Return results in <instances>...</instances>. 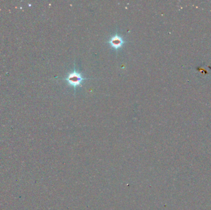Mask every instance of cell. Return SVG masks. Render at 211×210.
Masks as SVG:
<instances>
[{"label": "cell", "mask_w": 211, "mask_h": 210, "mask_svg": "<svg viewBox=\"0 0 211 210\" xmlns=\"http://www.w3.org/2000/svg\"><path fill=\"white\" fill-rule=\"evenodd\" d=\"M87 79H89V78L83 77L81 73L76 70V65H74L73 71L69 73L64 78V80L67 81L68 84L73 88L75 93L76 92V88L78 86H82V82L85 80H87Z\"/></svg>", "instance_id": "obj_1"}, {"label": "cell", "mask_w": 211, "mask_h": 210, "mask_svg": "<svg viewBox=\"0 0 211 210\" xmlns=\"http://www.w3.org/2000/svg\"><path fill=\"white\" fill-rule=\"evenodd\" d=\"M107 43L109 44L110 46L116 51H117L120 48H121L124 43H126L122 37L119 35L117 33L116 35L111 37V38L109 39Z\"/></svg>", "instance_id": "obj_2"}, {"label": "cell", "mask_w": 211, "mask_h": 210, "mask_svg": "<svg viewBox=\"0 0 211 210\" xmlns=\"http://www.w3.org/2000/svg\"><path fill=\"white\" fill-rule=\"evenodd\" d=\"M195 71L198 76L201 78L207 79L211 76V68L205 64L196 67Z\"/></svg>", "instance_id": "obj_3"}]
</instances>
